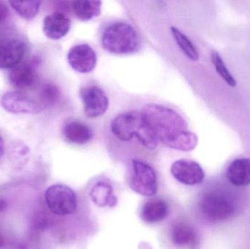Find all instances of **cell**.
<instances>
[{"mask_svg":"<svg viewBox=\"0 0 250 249\" xmlns=\"http://www.w3.org/2000/svg\"><path fill=\"white\" fill-rule=\"evenodd\" d=\"M226 177L236 187H246L250 184V159L242 158L233 160L229 165Z\"/></svg>","mask_w":250,"mask_h":249,"instance_id":"13","label":"cell"},{"mask_svg":"<svg viewBox=\"0 0 250 249\" xmlns=\"http://www.w3.org/2000/svg\"><path fill=\"white\" fill-rule=\"evenodd\" d=\"M90 194L94 203L100 207H114L117 205V198L112 187L107 183H98L94 186Z\"/></svg>","mask_w":250,"mask_h":249,"instance_id":"19","label":"cell"},{"mask_svg":"<svg viewBox=\"0 0 250 249\" xmlns=\"http://www.w3.org/2000/svg\"><path fill=\"white\" fill-rule=\"evenodd\" d=\"M4 141H3L2 138H1V136H0V159H1V156L4 154Z\"/></svg>","mask_w":250,"mask_h":249,"instance_id":"26","label":"cell"},{"mask_svg":"<svg viewBox=\"0 0 250 249\" xmlns=\"http://www.w3.org/2000/svg\"><path fill=\"white\" fill-rule=\"evenodd\" d=\"M101 4L100 1L77 0L72 1V8L79 20L87 21L101 14Z\"/></svg>","mask_w":250,"mask_h":249,"instance_id":"18","label":"cell"},{"mask_svg":"<svg viewBox=\"0 0 250 249\" xmlns=\"http://www.w3.org/2000/svg\"><path fill=\"white\" fill-rule=\"evenodd\" d=\"M71 28L70 19L61 13H54L44 19L43 32L49 39L58 40L65 37Z\"/></svg>","mask_w":250,"mask_h":249,"instance_id":"12","label":"cell"},{"mask_svg":"<svg viewBox=\"0 0 250 249\" xmlns=\"http://www.w3.org/2000/svg\"><path fill=\"white\" fill-rule=\"evenodd\" d=\"M170 172L176 181L188 186L198 185L205 178V172L201 165L189 159H179L173 162Z\"/></svg>","mask_w":250,"mask_h":249,"instance_id":"9","label":"cell"},{"mask_svg":"<svg viewBox=\"0 0 250 249\" xmlns=\"http://www.w3.org/2000/svg\"><path fill=\"white\" fill-rule=\"evenodd\" d=\"M211 60L215 67L216 71L217 72L220 77H223V80L231 87H235L236 86V80L231 73L229 71V69L225 64L223 58L220 57V54L217 52H212L211 54Z\"/></svg>","mask_w":250,"mask_h":249,"instance_id":"22","label":"cell"},{"mask_svg":"<svg viewBox=\"0 0 250 249\" xmlns=\"http://www.w3.org/2000/svg\"><path fill=\"white\" fill-rule=\"evenodd\" d=\"M80 95L85 114L89 118L101 116L108 110L109 100L101 88L95 86L84 88L81 91Z\"/></svg>","mask_w":250,"mask_h":249,"instance_id":"8","label":"cell"},{"mask_svg":"<svg viewBox=\"0 0 250 249\" xmlns=\"http://www.w3.org/2000/svg\"><path fill=\"white\" fill-rule=\"evenodd\" d=\"M63 134L67 141L76 145H84L92 138V131L86 124L71 121L64 126Z\"/></svg>","mask_w":250,"mask_h":249,"instance_id":"16","label":"cell"},{"mask_svg":"<svg viewBox=\"0 0 250 249\" xmlns=\"http://www.w3.org/2000/svg\"><path fill=\"white\" fill-rule=\"evenodd\" d=\"M142 114L157 140L170 149L179 150L188 132L187 121L180 114L157 104H147Z\"/></svg>","mask_w":250,"mask_h":249,"instance_id":"1","label":"cell"},{"mask_svg":"<svg viewBox=\"0 0 250 249\" xmlns=\"http://www.w3.org/2000/svg\"><path fill=\"white\" fill-rule=\"evenodd\" d=\"M170 32L176 43L185 56L192 61H198L199 59V52L186 35L174 26L170 27Z\"/></svg>","mask_w":250,"mask_h":249,"instance_id":"20","label":"cell"},{"mask_svg":"<svg viewBox=\"0 0 250 249\" xmlns=\"http://www.w3.org/2000/svg\"><path fill=\"white\" fill-rule=\"evenodd\" d=\"M1 105L12 114H35L42 109L39 102L21 92H8L1 99Z\"/></svg>","mask_w":250,"mask_h":249,"instance_id":"10","label":"cell"},{"mask_svg":"<svg viewBox=\"0 0 250 249\" xmlns=\"http://www.w3.org/2000/svg\"><path fill=\"white\" fill-rule=\"evenodd\" d=\"M132 174L129 187L142 196L151 197L157 193L158 182L154 169L146 162L138 159L132 161Z\"/></svg>","mask_w":250,"mask_h":249,"instance_id":"7","label":"cell"},{"mask_svg":"<svg viewBox=\"0 0 250 249\" xmlns=\"http://www.w3.org/2000/svg\"><path fill=\"white\" fill-rule=\"evenodd\" d=\"M9 9L2 1H0V25L5 22L9 16Z\"/></svg>","mask_w":250,"mask_h":249,"instance_id":"24","label":"cell"},{"mask_svg":"<svg viewBox=\"0 0 250 249\" xmlns=\"http://www.w3.org/2000/svg\"><path fill=\"white\" fill-rule=\"evenodd\" d=\"M7 202L2 198H0V212L4 211L7 209Z\"/></svg>","mask_w":250,"mask_h":249,"instance_id":"25","label":"cell"},{"mask_svg":"<svg viewBox=\"0 0 250 249\" xmlns=\"http://www.w3.org/2000/svg\"><path fill=\"white\" fill-rule=\"evenodd\" d=\"M27 41L16 29L0 26V69H13L21 63Z\"/></svg>","mask_w":250,"mask_h":249,"instance_id":"4","label":"cell"},{"mask_svg":"<svg viewBox=\"0 0 250 249\" xmlns=\"http://www.w3.org/2000/svg\"><path fill=\"white\" fill-rule=\"evenodd\" d=\"M67 61L70 67L80 73L92 72L97 65V54L87 44H79L72 47L67 54Z\"/></svg>","mask_w":250,"mask_h":249,"instance_id":"11","label":"cell"},{"mask_svg":"<svg viewBox=\"0 0 250 249\" xmlns=\"http://www.w3.org/2000/svg\"><path fill=\"white\" fill-rule=\"evenodd\" d=\"M103 48L111 54L126 55L141 48V38L129 23L116 22L105 28L101 37Z\"/></svg>","mask_w":250,"mask_h":249,"instance_id":"3","label":"cell"},{"mask_svg":"<svg viewBox=\"0 0 250 249\" xmlns=\"http://www.w3.org/2000/svg\"><path fill=\"white\" fill-rule=\"evenodd\" d=\"M45 200L48 209L54 214L67 216L76 212L77 197L70 187L62 184H55L47 189Z\"/></svg>","mask_w":250,"mask_h":249,"instance_id":"6","label":"cell"},{"mask_svg":"<svg viewBox=\"0 0 250 249\" xmlns=\"http://www.w3.org/2000/svg\"><path fill=\"white\" fill-rule=\"evenodd\" d=\"M199 205L203 214L213 222L228 220L236 211L232 199L224 192L220 190H210L204 193Z\"/></svg>","mask_w":250,"mask_h":249,"instance_id":"5","label":"cell"},{"mask_svg":"<svg viewBox=\"0 0 250 249\" xmlns=\"http://www.w3.org/2000/svg\"><path fill=\"white\" fill-rule=\"evenodd\" d=\"M170 237L173 244L179 247H192L197 243L195 231L189 225L184 222H178L173 225Z\"/></svg>","mask_w":250,"mask_h":249,"instance_id":"17","label":"cell"},{"mask_svg":"<svg viewBox=\"0 0 250 249\" xmlns=\"http://www.w3.org/2000/svg\"><path fill=\"white\" fill-rule=\"evenodd\" d=\"M4 241L3 237L1 236V234H0V249L4 247Z\"/></svg>","mask_w":250,"mask_h":249,"instance_id":"27","label":"cell"},{"mask_svg":"<svg viewBox=\"0 0 250 249\" xmlns=\"http://www.w3.org/2000/svg\"><path fill=\"white\" fill-rule=\"evenodd\" d=\"M168 213L169 208L166 201L161 199H152L143 205L141 217L146 223H157L164 220Z\"/></svg>","mask_w":250,"mask_h":249,"instance_id":"14","label":"cell"},{"mask_svg":"<svg viewBox=\"0 0 250 249\" xmlns=\"http://www.w3.org/2000/svg\"><path fill=\"white\" fill-rule=\"evenodd\" d=\"M111 130L119 140L126 142L134 137L148 150L157 148L158 140L142 112L129 111L117 115L111 121Z\"/></svg>","mask_w":250,"mask_h":249,"instance_id":"2","label":"cell"},{"mask_svg":"<svg viewBox=\"0 0 250 249\" xmlns=\"http://www.w3.org/2000/svg\"><path fill=\"white\" fill-rule=\"evenodd\" d=\"M9 3L19 16L25 19H31L38 14L41 2L40 1H10Z\"/></svg>","mask_w":250,"mask_h":249,"instance_id":"21","label":"cell"},{"mask_svg":"<svg viewBox=\"0 0 250 249\" xmlns=\"http://www.w3.org/2000/svg\"><path fill=\"white\" fill-rule=\"evenodd\" d=\"M59 90L52 84H45L41 88L40 92V104L42 108L51 106L55 103L59 97Z\"/></svg>","mask_w":250,"mask_h":249,"instance_id":"23","label":"cell"},{"mask_svg":"<svg viewBox=\"0 0 250 249\" xmlns=\"http://www.w3.org/2000/svg\"><path fill=\"white\" fill-rule=\"evenodd\" d=\"M36 73L30 64H23L12 69L9 75L10 84L18 89H25L31 87L35 83Z\"/></svg>","mask_w":250,"mask_h":249,"instance_id":"15","label":"cell"}]
</instances>
